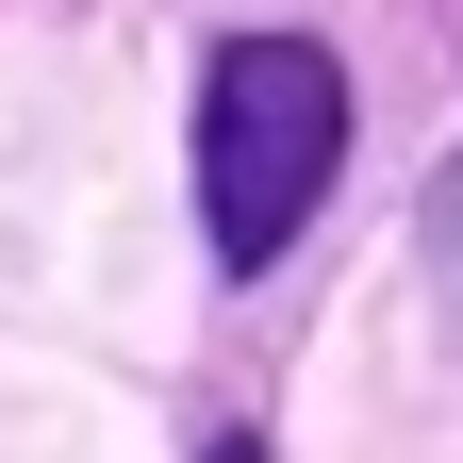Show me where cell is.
I'll list each match as a JSON object with an SVG mask.
<instances>
[{"label":"cell","mask_w":463,"mask_h":463,"mask_svg":"<svg viewBox=\"0 0 463 463\" xmlns=\"http://www.w3.org/2000/svg\"><path fill=\"white\" fill-rule=\"evenodd\" d=\"M215 463H265V447H215Z\"/></svg>","instance_id":"3957f363"},{"label":"cell","mask_w":463,"mask_h":463,"mask_svg":"<svg viewBox=\"0 0 463 463\" xmlns=\"http://www.w3.org/2000/svg\"><path fill=\"white\" fill-rule=\"evenodd\" d=\"M331 165H347V67L315 33H232L215 83H199V215H215V249L232 265L298 249Z\"/></svg>","instance_id":"6da1fadb"},{"label":"cell","mask_w":463,"mask_h":463,"mask_svg":"<svg viewBox=\"0 0 463 463\" xmlns=\"http://www.w3.org/2000/svg\"><path fill=\"white\" fill-rule=\"evenodd\" d=\"M414 232H430V281H447V315H463V149L430 165V215H414Z\"/></svg>","instance_id":"7a4b0ae2"}]
</instances>
